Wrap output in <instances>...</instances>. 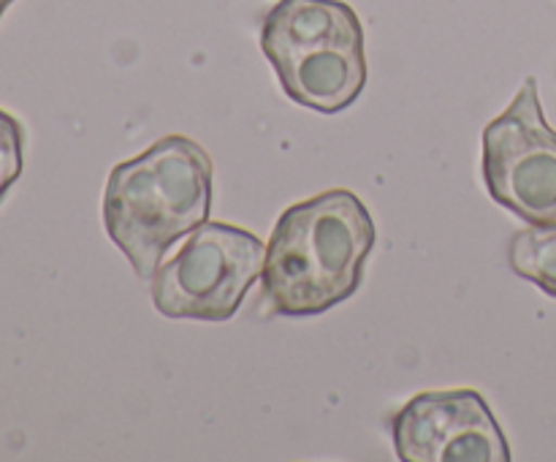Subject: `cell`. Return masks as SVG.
<instances>
[{"label": "cell", "instance_id": "cell-6", "mask_svg": "<svg viewBox=\"0 0 556 462\" xmlns=\"http://www.w3.org/2000/svg\"><path fill=\"white\" fill-rule=\"evenodd\" d=\"M402 462H510V446L476 389L421 391L391 416Z\"/></svg>", "mask_w": 556, "mask_h": 462}, {"label": "cell", "instance_id": "cell-8", "mask_svg": "<svg viewBox=\"0 0 556 462\" xmlns=\"http://www.w3.org/2000/svg\"><path fill=\"white\" fill-rule=\"evenodd\" d=\"M25 166V128L14 114L0 109V199L20 179Z\"/></svg>", "mask_w": 556, "mask_h": 462}, {"label": "cell", "instance_id": "cell-2", "mask_svg": "<svg viewBox=\"0 0 556 462\" xmlns=\"http://www.w3.org/2000/svg\"><path fill=\"white\" fill-rule=\"evenodd\" d=\"M215 163L195 139L172 134L117 163L103 188V226L141 280H152L163 253L210 221Z\"/></svg>", "mask_w": 556, "mask_h": 462}, {"label": "cell", "instance_id": "cell-4", "mask_svg": "<svg viewBox=\"0 0 556 462\" xmlns=\"http://www.w3.org/2000/svg\"><path fill=\"white\" fill-rule=\"evenodd\" d=\"M264 255L266 245L258 234L231 223L204 221L152 275V304L166 319H233L250 286L261 277Z\"/></svg>", "mask_w": 556, "mask_h": 462}, {"label": "cell", "instance_id": "cell-9", "mask_svg": "<svg viewBox=\"0 0 556 462\" xmlns=\"http://www.w3.org/2000/svg\"><path fill=\"white\" fill-rule=\"evenodd\" d=\"M11 3H14V0H0V16H3V11H5V9H9V5H11Z\"/></svg>", "mask_w": 556, "mask_h": 462}, {"label": "cell", "instance_id": "cell-5", "mask_svg": "<svg viewBox=\"0 0 556 462\" xmlns=\"http://www.w3.org/2000/svg\"><path fill=\"white\" fill-rule=\"evenodd\" d=\"M483 183L500 207L530 226L556 223V130L532 76L483 128Z\"/></svg>", "mask_w": 556, "mask_h": 462}, {"label": "cell", "instance_id": "cell-7", "mask_svg": "<svg viewBox=\"0 0 556 462\" xmlns=\"http://www.w3.org/2000/svg\"><path fill=\"white\" fill-rule=\"evenodd\" d=\"M510 270L556 299V223L516 232L508 245Z\"/></svg>", "mask_w": 556, "mask_h": 462}, {"label": "cell", "instance_id": "cell-1", "mask_svg": "<svg viewBox=\"0 0 556 462\" xmlns=\"http://www.w3.org/2000/svg\"><path fill=\"white\" fill-rule=\"evenodd\" d=\"M375 239L372 215L353 190L334 188L291 204L266 242L261 297L286 319L326 313L358 291Z\"/></svg>", "mask_w": 556, "mask_h": 462}, {"label": "cell", "instance_id": "cell-3", "mask_svg": "<svg viewBox=\"0 0 556 462\" xmlns=\"http://www.w3.org/2000/svg\"><path fill=\"white\" fill-rule=\"evenodd\" d=\"M261 49L286 96L313 112H342L367 87V36L345 0H277Z\"/></svg>", "mask_w": 556, "mask_h": 462}]
</instances>
